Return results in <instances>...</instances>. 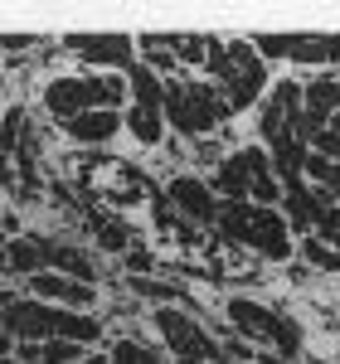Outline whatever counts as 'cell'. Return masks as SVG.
I'll use <instances>...</instances> for the list:
<instances>
[{
	"label": "cell",
	"instance_id": "1",
	"mask_svg": "<svg viewBox=\"0 0 340 364\" xmlns=\"http://www.w3.org/2000/svg\"><path fill=\"white\" fill-rule=\"evenodd\" d=\"M195 78L219 87L224 107L238 117V112H253L257 102H262V92L272 83V68L253 54V44H248L243 34H238V39L209 34V58H204V68H199Z\"/></svg>",
	"mask_w": 340,
	"mask_h": 364
},
{
	"label": "cell",
	"instance_id": "2",
	"mask_svg": "<svg viewBox=\"0 0 340 364\" xmlns=\"http://www.w3.org/2000/svg\"><path fill=\"white\" fill-rule=\"evenodd\" d=\"M214 233L224 238L228 248L248 252L257 262H272V267H287L297 257V233L287 228L282 209H262V204H219V219H214Z\"/></svg>",
	"mask_w": 340,
	"mask_h": 364
},
{
	"label": "cell",
	"instance_id": "3",
	"mask_svg": "<svg viewBox=\"0 0 340 364\" xmlns=\"http://www.w3.org/2000/svg\"><path fill=\"white\" fill-rule=\"evenodd\" d=\"M224 321H228L233 336H243L253 350H262V355H277L282 364H297L307 355V331H302V321H297L292 311L262 301V296H248V291L224 296Z\"/></svg>",
	"mask_w": 340,
	"mask_h": 364
},
{
	"label": "cell",
	"instance_id": "4",
	"mask_svg": "<svg viewBox=\"0 0 340 364\" xmlns=\"http://www.w3.org/2000/svg\"><path fill=\"white\" fill-rule=\"evenodd\" d=\"M39 107L54 117L58 127L83 112H97V107L122 112L127 107V78L122 73H78V68H68V73H54L39 87Z\"/></svg>",
	"mask_w": 340,
	"mask_h": 364
},
{
	"label": "cell",
	"instance_id": "5",
	"mask_svg": "<svg viewBox=\"0 0 340 364\" xmlns=\"http://www.w3.org/2000/svg\"><path fill=\"white\" fill-rule=\"evenodd\" d=\"M224 122H233V112L224 107L214 83H204L195 73H180L166 83V132L185 141H209Z\"/></svg>",
	"mask_w": 340,
	"mask_h": 364
},
{
	"label": "cell",
	"instance_id": "6",
	"mask_svg": "<svg viewBox=\"0 0 340 364\" xmlns=\"http://www.w3.org/2000/svg\"><path fill=\"white\" fill-rule=\"evenodd\" d=\"M5 336L10 340H73V345H92L102 336V326L92 316H78V311H63V306H44V301H29L20 291H10L5 301Z\"/></svg>",
	"mask_w": 340,
	"mask_h": 364
},
{
	"label": "cell",
	"instance_id": "7",
	"mask_svg": "<svg viewBox=\"0 0 340 364\" xmlns=\"http://www.w3.org/2000/svg\"><path fill=\"white\" fill-rule=\"evenodd\" d=\"M151 331L170 360H204V364H224V345L214 340V331L199 321V311L185 306H156L151 311Z\"/></svg>",
	"mask_w": 340,
	"mask_h": 364
},
{
	"label": "cell",
	"instance_id": "8",
	"mask_svg": "<svg viewBox=\"0 0 340 364\" xmlns=\"http://www.w3.org/2000/svg\"><path fill=\"white\" fill-rule=\"evenodd\" d=\"M54 49L73 54L78 73H127L137 63V39L132 34H63Z\"/></svg>",
	"mask_w": 340,
	"mask_h": 364
},
{
	"label": "cell",
	"instance_id": "9",
	"mask_svg": "<svg viewBox=\"0 0 340 364\" xmlns=\"http://www.w3.org/2000/svg\"><path fill=\"white\" fill-rule=\"evenodd\" d=\"M219 204H224V199L209 190L204 170H175V175L166 180V209L175 214V219H185V224L214 228V219H219Z\"/></svg>",
	"mask_w": 340,
	"mask_h": 364
},
{
	"label": "cell",
	"instance_id": "10",
	"mask_svg": "<svg viewBox=\"0 0 340 364\" xmlns=\"http://www.w3.org/2000/svg\"><path fill=\"white\" fill-rule=\"evenodd\" d=\"M25 296L29 301H44V306H63V311H78V316H87V311L102 301V291L92 287V282H73L63 277V272H34V277H25Z\"/></svg>",
	"mask_w": 340,
	"mask_h": 364
},
{
	"label": "cell",
	"instance_id": "11",
	"mask_svg": "<svg viewBox=\"0 0 340 364\" xmlns=\"http://www.w3.org/2000/svg\"><path fill=\"white\" fill-rule=\"evenodd\" d=\"M58 136L68 141V146H83V151H102V146L122 141V112H107V107L83 112V117H73V122H63Z\"/></svg>",
	"mask_w": 340,
	"mask_h": 364
},
{
	"label": "cell",
	"instance_id": "12",
	"mask_svg": "<svg viewBox=\"0 0 340 364\" xmlns=\"http://www.w3.org/2000/svg\"><path fill=\"white\" fill-rule=\"evenodd\" d=\"M204 180H209V190L224 199V204L248 199V166H243V151H238V146H233V151H224L214 166L204 170Z\"/></svg>",
	"mask_w": 340,
	"mask_h": 364
},
{
	"label": "cell",
	"instance_id": "13",
	"mask_svg": "<svg viewBox=\"0 0 340 364\" xmlns=\"http://www.w3.org/2000/svg\"><path fill=\"white\" fill-rule=\"evenodd\" d=\"M49 262H44V233H10L5 238V272L10 277H34V272H44Z\"/></svg>",
	"mask_w": 340,
	"mask_h": 364
},
{
	"label": "cell",
	"instance_id": "14",
	"mask_svg": "<svg viewBox=\"0 0 340 364\" xmlns=\"http://www.w3.org/2000/svg\"><path fill=\"white\" fill-rule=\"evenodd\" d=\"M44 262H49V272H63V277H73V282H92L97 287V262H92V252H83V248H73V243H49L44 238Z\"/></svg>",
	"mask_w": 340,
	"mask_h": 364
},
{
	"label": "cell",
	"instance_id": "15",
	"mask_svg": "<svg viewBox=\"0 0 340 364\" xmlns=\"http://www.w3.org/2000/svg\"><path fill=\"white\" fill-rule=\"evenodd\" d=\"M92 243H97V252L127 257V252H132V224H127V214H102V219L92 224Z\"/></svg>",
	"mask_w": 340,
	"mask_h": 364
},
{
	"label": "cell",
	"instance_id": "16",
	"mask_svg": "<svg viewBox=\"0 0 340 364\" xmlns=\"http://www.w3.org/2000/svg\"><path fill=\"white\" fill-rule=\"evenodd\" d=\"M292 262H302V267H312V272H321V277H340V252L331 248V243H321V238H297V257Z\"/></svg>",
	"mask_w": 340,
	"mask_h": 364
},
{
	"label": "cell",
	"instance_id": "17",
	"mask_svg": "<svg viewBox=\"0 0 340 364\" xmlns=\"http://www.w3.org/2000/svg\"><path fill=\"white\" fill-rule=\"evenodd\" d=\"M170 39V54L180 63V73H199L204 58H209V34H166Z\"/></svg>",
	"mask_w": 340,
	"mask_h": 364
},
{
	"label": "cell",
	"instance_id": "18",
	"mask_svg": "<svg viewBox=\"0 0 340 364\" xmlns=\"http://www.w3.org/2000/svg\"><path fill=\"white\" fill-rule=\"evenodd\" d=\"M312 238H321V243H331V248L340 252V204H326V209L316 214Z\"/></svg>",
	"mask_w": 340,
	"mask_h": 364
},
{
	"label": "cell",
	"instance_id": "19",
	"mask_svg": "<svg viewBox=\"0 0 340 364\" xmlns=\"http://www.w3.org/2000/svg\"><path fill=\"white\" fill-rule=\"evenodd\" d=\"M307 350L316 360H340V336L336 331H307Z\"/></svg>",
	"mask_w": 340,
	"mask_h": 364
},
{
	"label": "cell",
	"instance_id": "20",
	"mask_svg": "<svg viewBox=\"0 0 340 364\" xmlns=\"http://www.w3.org/2000/svg\"><path fill=\"white\" fill-rule=\"evenodd\" d=\"M102 360L107 364H142V340H112V350H107V355H102Z\"/></svg>",
	"mask_w": 340,
	"mask_h": 364
},
{
	"label": "cell",
	"instance_id": "21",
	"mask_svg": "<svg viewBox=\"0 0 340 364\" xmlns=\"http://www.w3.org/2000/svg\"><path fill=\"white\" fill-rule=\"evenodd\" d=\"M142 364H166V350L151 345V340H142Z\"/></svg>",
	"mask_w": 340,
	"mask_h": 364
},
{
	"label": "cell",
	"instance_id": "22",
	"mask_svg": "<svg viewBox=\"0 0 340 364\" xmlns=\"http://www.w3.org/2000/svg\"><path fill=\"white\" fill-rule=\"evenodd\" d=\"M15 291V287H10ZM10 291H0V336H5V301H10Z\"/></svg>",
	"mask_w": 340,
	"mask_h": 364
},
{
	"label": "cell",
	"instance_id": "23",
	"mask_svg": "<svg viewBox=\"0 0 340 364\" xmlns=\"http://www.w3.org/2000/svg\"><path fill=\"white\" fill-rule=\"evenodd\" d=\"M5 238H10V233H5V224H0V272H5Z\"/></svg>",
	"mask_w": 340,
	"mask_h": 364
},
{
	"label": "cell",
	"instance_id": "24",
	"mask_svg": "<svg viewBox=\"0 0 340 364\" xmlns=\"http://www.w3.org/2000/svg\"><path fill=\"white\" fill-rule=\"evenodd\" d=\"M326 199H331V204H340V180L331 185V190H326Z\"/></svg>",
	"mask_w": 340,
	"mask_h": 364
},
{
	"label": "cell",
	"instance_id": "25",
	"mask_svg": "<svg viewBox=\"0 0 340 364\" xmlns=\"http://www.w3.org/2000/svg\"><path fill=\"white\" fill-rule=\"evenodd\" d=\"M78 364H107V360H102V355H83Z\"/></svg>",
	"mask_w": 340,
	"mask_h": 364
},
{
	"label": "cell",
	"instance_id": "26",
	"mask_svg": "<svg viewBox=\"0 0 340 364\" xmlns=\"http://www.w3.org/2000/svg\"><path fill=\"white\" fill-rule=\"evenodd\" d=\"M170 364H204V360H170Z\"/></svg>",
	"mask_w": 340,
	"mask_h": 364
},
{
	"label": "cell",
	"instance_id": "27",
	"mask_svg": "<svg viewBox=\"0 0 340 364\" xmlns=\"http://www.w3.org/2000/svg\"><path fill=\"white\" fill-rule=\"evenodd\" d=\"M224 364H257V360H224Z\"/></svg>",
	"mask_w": 340,
	"mask_h": 364
},
{
	"label": "cell",
	"instance_id": "28",
	"mask_svg": "<svg viewBox=\"0 0 340 364\" xmlns=\"http://www.w3.org/2000/svg\"><path fill=\"white\" fill-rule=\"evenodd\" d=\"M336 83H340V73H336Z\"/></svg>",
	"mask_w": 340,
	"mask_h": 364
}]
</instances>
